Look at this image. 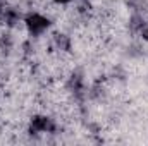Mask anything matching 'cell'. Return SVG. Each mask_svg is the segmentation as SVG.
Instances as JSON below:
<instances>
[{
    "label": "cell",
    "instance_id": "cell-1",
    "mask_svg": "<svg viewBox=\"0 0 148 146\" xmlns=\"http://www.w3.org/2000/svg\"><path fill=\"white\" fill-rule=\"evenodd\" d=\"M48 26H50V21H48L45 16H41V14H31V16H28V19H26V28H28V31L33 33V35H41V33H45V31L48 29Z\"/></svg>",
    "mask_w": 148,
    "mask_h": 146
},
{
    "label": "cell",
    "instance_id": "cell-2",
    "mask_svg": "<svg viewBox=\"0 0 148 146\" xmlns=\"http://www.w3.org/2000/svg\"><path fill=\"white\" fill-rule=\"evenodd\" d=\"M53 2H55V3H69L71 0H53Z\"/></svg>",
    "mask_w": 148,
    "mask_h": 146
}]
</instances>
